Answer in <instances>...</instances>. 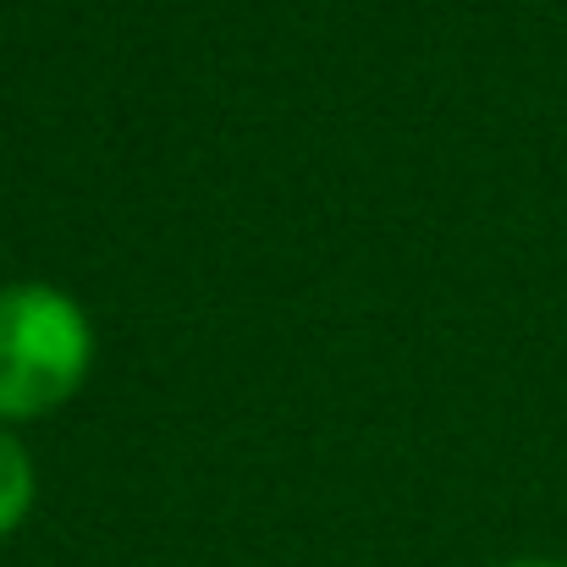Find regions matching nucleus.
<instances>
[{
  "instance_id": "f257e3e1",
  "label": "nucleus",
  "mask_w": 567,
  "mask_h": 567,
  "mask_svg": "<svg viewBox=\"0 0 567 567\" xmlns=\"http://www.w3.org/2000/svg\"><path fill=\"white\" fill-rule=\"evenodd\" d=\"M94 370L89 309L50 281L0 287V424L61 413Z\"/></svg>"
},
{
  "instance_id": "f03ea898",
  "label": "nucleus",
  "mask_w": 567,
  "mask_h": 567,
  "mask_svg": "<svg viewBox=\"0 0 567 567\" xmlns=\"http://www.w3.org/2000/svg\"><path fill=\"white\" fill-rule=\"evenodd\" d=\"M33 491H39L33 457H28V446L17 441V430L0 424V540L22 529V518L33 513Z\"/></svg>"
},
{
  "instance_id": "7ed1b4c3",
  "label": "nucleus",
  "mask_w": 567,
  "mask_h": 567,
  "mask_svg": "<svg viewBox=\"0 0 567 567\" xmlns=\"http://www.w3.org/2000/svg\"><path fill=\"white\" fill-rule=\"evenodd\" d=\"M496 567H567V563H551V557H513V563H496Z\"/></svg>"
}]
</instances>
